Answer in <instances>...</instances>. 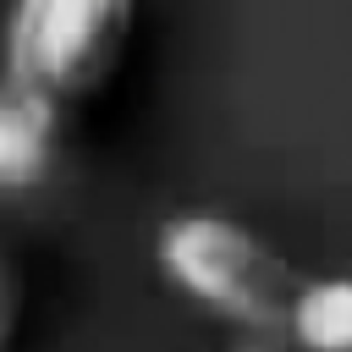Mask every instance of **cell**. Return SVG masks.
Segmentation results:
<instances>
[{
	"mask_svg": "<svg viewBox=\"0 0 352 352\" xmlns=\"http://www.w3.org/2000/svg\"><path fill=\"white\" fill-rule=\"evenodd\" d=\"M160 275L198 308L242 330H286L292 297L302 280L275 258V248L231 214H176L154 236Z\"/></svg>",
	"mask_w": 352,
	"mask_h": 352,
	"instance_id": "obj_1",
	"label": "cell"
},
{
	"mask_svg": "<svg viewBox=\"0 0 352 352\" xmlns=\"http://www.w3.org/2000/svg\"><path fill=\"white\" fill-rule=\"evenodd\" d=\"M138 0H16L6 16V77L72 104L88 99L132 38Z\"/></svg>",
	"mask_w": 352,
	"mask_h": 352,
	"instance_id": "obj_2",
	"label": "cell"
},
{
	"mask_svg": "<svg viewBox=\"0 0 352 352\" xmlns=\"http://www.w3.org/2000/svg\"><path fill=\"white\" fill-rule=\"evenodd\" d=\"M60 148V104L0 77V192H28L50 176Z\"/></svg>",
	"mask_w": 352,
	"mask_h": 352,
	"instance_id": "obj_3",
	"label": "cell"
},
{
	"mask_svg": "<svg viewBox=\"0 0 352 352\" xmlns=\"http://www.w3.org/2000/svg\"><path fill=\"white\" fill-rule=\"evenodd\" d=\"M286 330L302 352H352V275L302 280L292 297Z\"/></svg>",
	"mask_w": 352,
	"mask_h": 352,
	"instance_id": "obj_4",
	"label": "cell"
},
{
	"mask_svg": "<svg viewBox=\"0 0 352 352\" xmlns=\"http://www.w3.org/2000/svg\"><path fill=\"white\" fill-rule=\"evenodd\" d=\"M16 319H22V275H16V264L0 253V352L11 346Z\"/></svg>",
	"mask_w": 352,
	"mask_h": 352,
	"instance_id": "obj_5",
	"label": "cell"
},
{
	"mask_svg": "<svg viewBox=\"0 0 352 352\" xmlns=\"http://www.w3.org/2000/svg\"><path fill=\"white\" fill-rule=\"evenodd\" d=\"M236 352H264V346H236Z\"/></svg>",
	"mask_w": 352,
	"mask_h": 352,
	"instance_id": "obj_6",
	"label": "cell"
}]
</instances>
